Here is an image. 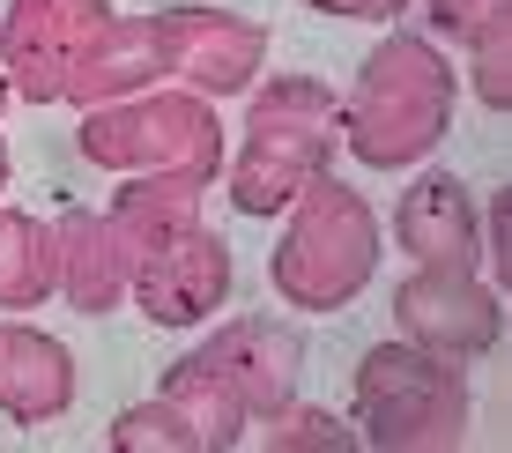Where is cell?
<instances>
[{
    "label": "cell",
    "instance_id": "7",
    "mask_svg": "<svg viewBox=\"0 0 512 453\" xmlns=\"http://www.w3.org/2000/svg\"><path fill=\"white\" fill-rule=\"evenodd\" d=\"M394 320H401V342L468 364V357L498 350L505 312H498V290H490L475 268H453V260H416L409 283H394Z\"/></svg>",
    "mask_w": 512,
    "mask_h": 453
},
{
    "label": "cell",
    "instance_id": "4",
    "mask_svg": "<svg viewBox=\"0 0 512 453\" xmlns=\"http://www.w3.org/2000/svg\"><path fill=\"white\" fill-rule=\"evenodd\" d=\"M357 446L379 453H453L468 439V372L461 357L416 350V342H379L357 364Z\"/></svg>",
    "mask_w": 512,
    "mask_h": 453
},
{
    "label": "cell",
    "instance_id": "15",
    "mask_svg": "<svg viewBox=\"0 0 512 453\" xmlns=\"http://www.w3.org/2000/svg\"><path fill=\"white\" fill-rule=\"evenodd\" d=\"M164 402H171V409H179L186 424H193L201 453H231V446L245 439V424H253V416H245V402H238V387H231V379H223V372H216V364H208L201 350L171 364V379H164Z\"/></svg>",
    "mask_w": 512,
    "mask_h": 453
},
{
    "label": "cell",
    "instance_id": "19",
    "mask_svg": "<svg viewBox=\"0 0 512 453\" xmlns=\"http://www.w3.org/2000/svg\"><path fill=\"white\" fill-rule=\"evenodd\" d=\"M431 30L453 45H475L490 30H512V0H431Z\"/></svg>",
    "mask_w": 512,
    "mask_h": 453
},
{
    "label": "cell",
    "instance_id": "1",
    "mask_svg": "<svg viewBox=\"0 0 512 453\" xmlns=\"http://www.w3.org/2000/svg\"><path fill=\"white\" fill-rule=\"evenodd\" d=\"M453 67L446 52L416 30H386V45L357 67V90L342 104V149L372 171H401L423 164L438 142H446L453 119Z\"/></svg>",
    "mask_w": 512,
    "mask_h": 453
},
{
    "label": "cell",
    "instance_id": "6",
    "mask_svg": "<svg viewBox=\"0 0 512 453\" xmlns=\"http://www.w3.org/2000/svg\"><path fill=\"white\" fill-rule=\"evenodd\" d=\"M112 30L104 0H15L0 23V52H8V90L30 104H60L90 45Z\"/></svg>",
    "mask_w": 512,
    "mask_h": 453
},
{
    "label": "cell",
    "instance_id": "18",
    "mask_svg": "<svg viewBox=\"0 0 512 453\" xmlns=\"http://www.w3.org/2000/svg\"><path fill=\"white\" fill-rule=\"evenodd\" d=\"M112 446H119V453H201L193 424L164 402V394H156V402H141V409H119V416H112Z\"/></svg>",
    "mask_w": 512,
    "mask_h": 453
},
{
    "label": "cell",
    "instance_id": "24",
    "mask_svg": "<svg viewBox=\"0 0 512 453\" xmlns=\"http://www.w3.org/2000/svg\"><path fill=\"white\" fill-rule=\"evenodd\" d=\"M0 104H8V82H0Z\"/></svg>",
    "mask_w": 512,
    "mask_h": 453
},
{
    "label": "cell",
    "instance_id": "22",
    "mask_svg": "<svg viewBox=\"0 0 512 453\" xmlns=\"http://www.w3.org/2000/svg\"><path fill=\"white\" fill-rule=\"evenodd\" d=\"M305 8L342 15V23H394V15H409V0H305Z\"/></svg>",
    "mask_w": 512,
    "mask_h": 453
},
{
    "label": "cell",
    "instance_id": "17",
    "mask_svg": "<svg viewBox=\"0 0 512 453\" xmlns=\"http://www.w3.org/2000/svg\"><path fill=\"white\" fill-rule=\"evenodd\" d=\"M260 446L268 453H349L357 446V431L342 424L334 409H297V402H282V409H268L260 416Z\"/></svg>",
    "mask_w": 512,
    "mask_h": 453
},
{
    "label": "cell",
    "instance_id": "16",
    "mask_svg": "<svg viewBox=\"0 0 512 453\" xmlns=\"http://www.w3.org/2000/svg\"><path fill=\"white\" fill-rule=\"evenodd\" d=\"M60 290L52 275V231L23 208H0V312H30Z\"/></svg>",
    "mask_w": 512,
    "mask_h": 453
},
{
    "label": "cell",
    "instance_id": "5",
    "mask_svg": "<svg viewBox=\"0 0 512 453\" xmlns=\"http://www.w3.org/2000/svg\"><path fill=\"white\" fill-rule=\"evenodd\" d=\"M82 156L104 171H186V179H216L223 171V127L208 112V97L193 90H134V97H104L82 119Z\"/></svg>",
    "mask_w": 512,
    "mask_h": 453
},
{
    "label": "cell",
    "instance_id": "9",
    "mask_svg": "<svg viewBox=\"0 0 512 453\" xmlns=\"http://www.w3.org/2000/svg\"><path fill=\"white\" fill-rule=\"evenodd\" d=\"M164 75H179L193 97H238L268 60V23H245L231 8H164Z\"/></svg>",
    "mask_w": 512,
    "mask_h": 453
},
{
    "label": "cell",
    "instance_id": "13",
    "mask_svg": "<svg viewBox=\"0 0 512 453\" xmlns=\"http://www.w3.org/2000/svg\"><path fill=\"white\" fill-rule=\"evenodd\" d=\"M52 275H60V290H67L75 312H112L127 298V260H119L104 216L67 208V216L52 223Z\"/></svg>",
    "mask_w": 512,
    "mask_h": 453
},
{
    "label": "cell",
    "instance_id": "20",
    "mask_svg": "<svg viewBox=\"0 0 512 453\" xmlns=\"http://www.w3.org/2000/svg\"><path fill=\"white\" fill-rule=\"evenodd\" d=\"M468 52H475V67H468L475 97H483L490 112H505L512 104V30H490V38H475Z\"/></svg>",
    "mask_w": 512,
    "mask_h": 453
},
{
    "label": "cell",
    "instance_id": "23",
    "mask_svg": "<svg viewBox=\"0 0 512 453\" xmlns=\"http://www.w3.org/2000/svg\"><path fill=\"white\" fill-rule=\"evenodd\" d=\"M0 186H8V149H0Z\"/></svg>",
    "mask_w": 512,
    "mask_h": 453
},
{
    "label": "cell",
    "instance_id": "21",
    "mask_svg": "<svg viewBox=\"0 0 512 453\" xmlns=\"http://www.w3.org/2000/svg\"><path fill=\"white\" fill-rule=\"evenodd\" d=\"M475 260H483V283H490V290H512V194H490Z\"/></svg>",
    "mask_w": 512,
    "mask_h": 453
},
{
    "label": "cell",
    "instance_id": "3",
    "mask_svg": "<svg viewBox=\"0 0 512 453\" xmlns=\"http://www.w3.org/2000/svg\"><path fill=\"white\" fill-rule=\"evenodd\" d=\"M379 275V216L357 186H342L334 171L290 201V231L268 260V283L290 312H342L364 283Z\"/></svg>",
    "mask_w": 512,
    "mask_h": 453
},
{
    "label": "cell",
    "instance_id": "11",
    "mask_svg": "<svg viewBox=\"0 0 512 453\" xmlns=\"http://www.w3.org/2000/svg\"><path fill=\"white\" fill-rule=\"evenodd\" d=\"M394 246L416 260H453V268H475V246H483V208L453 171H423L409 194L394 201Z\"/></svg>",
    "mask_w": 512,
    "mask_h": 453
},
{
    "label": "cell",
    "instance_id": "12",
    "mask_svg": "<svg viewBox=\"0 0 512 453\" xmlns=\"http://www.w3.org/2000/svg\"><path fill=\"white\" fill-rule=\"evenodd\" d=\"M75 402V357L30 320H0V416L15 424H52Z\"/></svg>",
    "mask_w": 512,
    "mask_h": 453
},
{
    "label": "cell",
    "instance_id": "8",
    "mask_svg": "<svg viewBox=\"0 0 512 453\" xmlns=\"http://www.w3.org/2000/svg\"><path fill=\"white\" fill-rule=\"evenodd\" d=\"M127 298L156 327L208 320V312H223V298H231V246L208 223H186V231H171L156 253H141L127 268Z\"/></svg>",
    "mask_w": 512,
    "mask_h": 453
},
{
    "label": "cell",
    "instance_id": "2",
    "mask_svg": "<svg viewBox=\"0 0 512 453\" xmlns=\"http://www.w3.org/2000/svg\"><path fill=\"white\" fill-rule=\"evenodd\" d=\"M342 149V97L312 75H282L245 112V149L231 164V208L253 223L282 216Z\"/></svg>",
    "mask_w": 512,
    "mask_h": 453
},
{
    "label": "cell",
    "instance_id": "10",
    "mask_svg": "<svg viewBox=\"0 0 512 453\" xmlns=\"http://www.w3.org/2000/svg\"><path fill=\"white\" fill-rule=\"evenodd\" d=\"M201 357L238 387L245 416H268L282 402H297V372H305V342L282 320H223L201 342Z\"/></svg>",
    "mask_w": 512,
    "mask_h": 453
},
{
    "label": "cell",
    "instance_id": "14",
    "mask_svg": "<svg viewBox=\"0 0 512 453\" xmlns=\"http://www.w3.org/2000/svg\"><path fill=\"white\" fill-rule=\"evenodd\" d=\"M164 75V30L156 15H112V30L90 45V60L67 82V104H104V97H134Z\"/></svg>",
    "mask_w": 512,
    "mask_h": 453
}]
</instances>
